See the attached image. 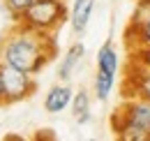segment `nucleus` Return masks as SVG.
I'll list each match as a JSON object with an SVG mask.
<instances>
[{
	"mask_svg": "<svg viewBox=\"0 0 150 141\" xmlns=\"http://www.w3.org/2000/svg\"><path fill=\"white\" fill-rule=\"evenodd\" d=\"M58 53L53 35H44L28 30L23 26H14V30L0 42V63H7L12 67L28 72V74H39Z\"/></svg>",
	"mask_w": 150,
	"mask_h": 141,
	"instance_id": "1",
	"label": "nucleus"
},
{
	"mask_svg": "<svg viewBox=\"0 0 150 141\" xmlns=\"http://www.w3.org/2000/svg\"><path fill=\"white\" fill-rule=\"evenodd\" d=\"M111 132L120 141H150V102L125 97L111 113Z\"/></svg>",
	"mask_w": 150,
	"mask_h": 141,
	"instance_id": "2",
	"label": "nucleus"
},
{
	"mask_svg": "<svg viewBox=\"0 0 150 141\" xmlns=\"http://www.w3.org/2000/svg\"><path fill=\"white\" fill-rule=\"evenodd\" d=\"M69 12L65 7L62 0H35L33 7L16 21L19 26L35 30V33H44V35H53L58 28L67 21Z\"/></svg>",
	"mask_w": 150,
	"mask_h": 141,
	"instance_id": "3",
	"label": "nucleus"
},
{
	"mask_svg": "<svg viewBox=\"0 0 150 141\" xmlns=\"http://www.w3.org/2000/svg\"><path fill=\"white\" fill-rule=\"evenodd\" d=\"M0 79H2V97H5V104H16L28 100L35 90V76L28 74V72L19 70V67H12L7 63H0Z\"/></svg>",
	"mask_w": 150,
	"mask_h": 141,
	"instance_id": "4",
	"label": "nucleus"
},
{
	"mask_svg": "<svg viewBox=\"0 0 150 141\" xmlns=\"http://www.w3.org/2000/svg\"><path fill=\"white\" fill-rule=\"evenodd\" d=\"M125 39L129 49L150 46V0H139L136 12L125 30Z\"/></svg>",
	"mask_w": 150,
	"mask_h": 141,
	"instance_id": "5",
	"label": "nucleus"
},
{
	"mask_svg": "<svg viewBox=\"0 0 150 141\" xmlns=\"http://www.w3.org/2000/svg\"><path fill=\"white\" fill-rule=\"evenodd\" d=\"M122 90H125V97H141L150 102V67L129 63L125 72Z\"/></svg>",
	"mask_w": 150,
	"mask_h": 141,
	"instance_id": "6",
	"label": "nucleus"
},
{
	"mask_svg": "<svg viewBox=\"0 0 150 141\" xmlns=\"http://www.w3.org/2000/svg\"><path fill=\"white\" fill-rule=\"evenodd\" d=\"M72 97H74V90L67 86V81L56 83L44 95V111L51 113V116H58V113H62L65 109L72 106Z\"/></svg>",
	"mask_w": 150,
	"mask_h": 141,
	"instance_id": "7",
	"label": "nucleus"
},
{
	"mask_svg": "<svg viewBox=\"0 0 150 141\" xmlns=\"http://www.w3.org/2000/svg\"><path fill=\"white\" fill-rule=\"evenodd\" d=\"M95 2L97 0H74L72 2V9H69V23H72V30L76 35H81L88 23H90V16L95 12Z\"/></svg>",
	"mask_w": 150,
	"mask_h": 141,
	"instance_id": "8",
	"label": "nucleus"
},
{
	"mask_svg": "<svg viewBox=\"0 0 150 141\" xmlns=\"http://www.w3.org/2000/svg\"><path fill=\"white\" fill-rule=\"evenodd\" d=\"M83 56H86V46H83L81 42H74V44L65 51L62 60H60V67H58L60 81H69V79H72V74H74V70L81 65Z\"/></svg>",
	"mask_w": 150,
	"mask_h": 141,
	"instance_id": "9",
	"label": "nucleus"
},
{
	"mask_svg": "<svg viewBox=\"0 0 150 141\" xmlns=\"http://www.w3.org/2000/svg\"><path fill=\"white\" fill-rule=\"evenodd\" d=\"M118 67H120V53L115 49V44L109 39V42H104V44L99 46V51H97V70L118 76Z\"/></svg>",
	"mask_w": 150,
	"mask_h": 141,
	"instance_id": "10",
	"label": "nucleus"
},
{
	"mask_svg": "<svg viewBox=\"0 0 150 141\" xmlns=\"http://www.w3.org/2000/svg\"><path fill=\"white\" fill-rule=\"evenodd\" d=\"M72 113H74V120L79 125H86L90 123V95H88V90H79L74 93V97H72Z\"/></svg>",
	"mask_w": 150,
	"mask_h": 141,
	"instance_id": "11",
	"label": "nucleus"
},
{
	"mask_svg": "<svg viewBox=\"0 0 150 141\" xmlns=\"http://www.w3.org/2000/svg\"><path fill=\"white\" fill-rule=\"evenodd\" d=\"M113 88H115V76L97 70V74H95V97L99 102H106L109 95L113 93Z\"/></svg>",
	"mask_w": 150,
	"mask_h": 141,
	"instance_id": "12",
	"label": "nucleus"
},
{
	"mask_svg": "<svg viewBox=\"0 0 150 141\" xmlns=\"http://www.w3.org/2000/svg\"><path fill=\"white\" fill-rule=\"evenodd\" d=\"M2 2H5V9L12 14V19H14V21H19V19L23 16L30 7H33V2H35V0H2Z\"/></svg>",
	"mask_w": 150,
	"mask_h": 141,
	"instance_id": "13",
	"label": "nucleus"
},
{
	"mask_svg": "<svg viewBox=\"0 0 150 141\" xmlns=\"http://www.w3.org/2000/svg\"><path fill=\"white\" fill-rule=\"evenodd\" d=\"M129 63L150 67V46H136V49H129Z\"/></svg>",
	"mask_w": 150,
	"mask_h": 141,
	"instance_id": "14",
	"label": "nucleus"
},
{
	"mask_svg": "<svg viewBox=\"0 0 150 141\" xmlns=\"http://www.w3.org/2000/svg\"><path fill=\"white\" fill-rule=\"evenodd\" d=\"M33 139L35 141H56L58 137H56V132H53V130H49V127H46V130H37V132H35V134H33Z\"/></svg>",
	"mask_w": 150,
	"mask_h": 141,
	"instance_id": "15",
	"label": "nucleus"
},
{
	"mask_svg": "<svg viewBox=\"0 0 150 141\" xmlns=\"http://www.w3.org/2000/svg\"><path fill=\"white\" fill-rule=\"evenodd\" d=\"M5 141H23V137H19V134H5Z\"/></svg>",
	"mask_w": 150,
	"mask_h": 141,
	"instance_id": "16",
	"label": "nucleus"
},
{
	"mask_svg": "<svg viewBox=\"0 0 150 141\" xmlns=\"http://www.w3.org/2000/svg\"><path fill=\"white\" fill-rule=\"evenodd\" d=\"M0 104H5V97H2V79H0Z\"/></svg>",
	"mask_w": 150,
	"mask_h": 141,
	"instance_id": "17",
	"label": "nucleus"
}]
</instances>
